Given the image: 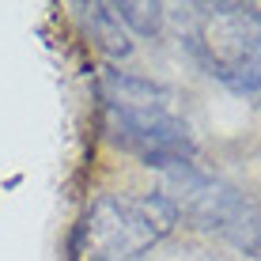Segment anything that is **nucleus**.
<instances>
[{
	"mask_svg": "<svg viewBox=\"0 0 261 261\" xmlns=\"http://www.w3.org/2000/svg\"><path fill=\"white\" fill-rule=\"evenodd\" d=\"M102 110L114 140L140 155L151 167H182L193 163V133L190 121L178 114L174 95L151 80L129 76V72H106L102 84Z\"/></svg>",
	"mask_w": 261,
	"mask_h": 261,
	"instance_id": "obj_1",
	"label": "nucleus"
},
{
	"mask_svg": "<svg viewBox=\"0 0 261 261\" xmlns=\"http://www.w3.org/2000/svg\"><path fill=\"white\" fill-rule=\"evenodd\" d=\"M178 212L163 193L98 197L72 235V261H133L174 227Z\"/></svg>",
	"mask_w": 261,
	"mask_h": 261,
	"instance_id": "obj_2",
	"label": "nucleus"
},
{
	"mask_svg": "<svg viewBox=\"0 0 261 261\" xmlns=\"http://www.w3.org/2000/svg\"><path fill=\"white\" fill-rule=\"evenodd\" d=\"M167 201L174 212L190 216L197 227L220 235L223 242L239 250H257L261 246V216L257 208L242 197L235 186L220 182L216 174H204L193 163L167 167Z\"/></svg>",
	"mask_w": 261,
	"mask_h": 261,
	"instance_id": "obj_3",
	"label": "nucleus"
},
{
	"mask_svg": "<svg viewBox=\"0 0 261 261\" xmlns=\"http://www.w3.org/2000/svg\"><path fill=\"white\" fill-rule=\"evenodd\" d=\"M197 49L216 80L235 91H261V8L212 4L197 27Z\"/></svg>",
	"mask_w": 261,
	"mask_h": 261,
	"instance_id": "obj_4",
	"label": "nucleus"
},
{
	"mask_svg": "<svg viewBox=\"0 0 261 261\" xmlns=\"http://www.w3.org/2000/svg\"><path fill=\"white\" fill-rule=\"evenodd\" d=\"M84 12H91L87 23H91V31H95V38H98L102 49H110V53H129L133 49V42H129V34H125V27H121V19H118L114 8L91 4V8H84Z\"/></svg>",
	"mask_w": 261,
	"mask_h": 261,
	"instance_id": "obj_5",
	"label": "nucleus"
}]
</instances>
